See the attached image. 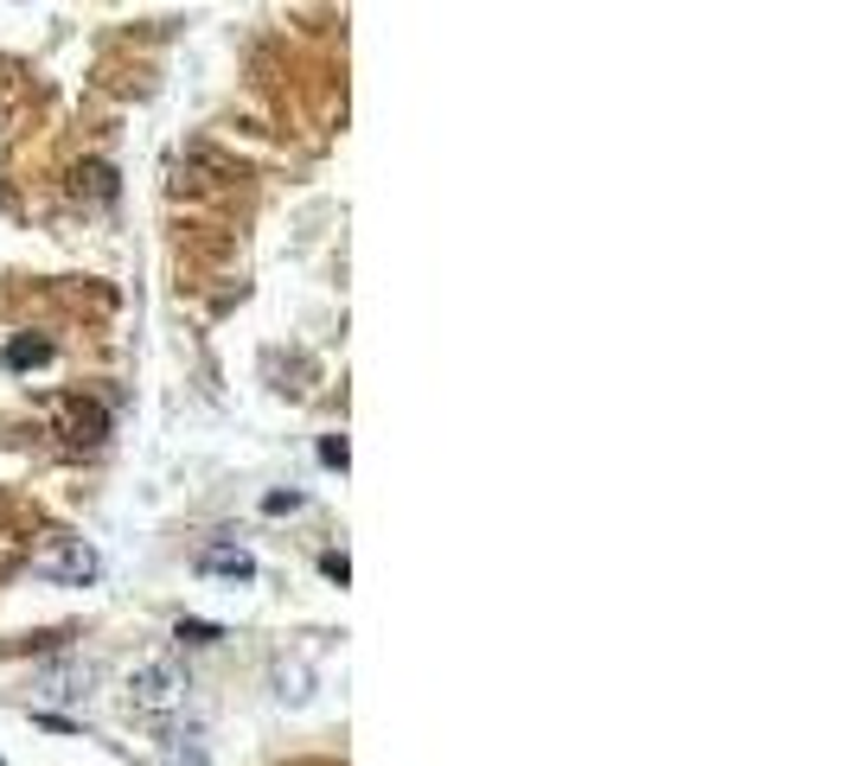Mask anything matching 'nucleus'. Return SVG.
Here are the masks:
<instances>
[{
	"label": "nucleus",
	"instance_id": "obj_1",
	"mask_svg": "<svg viewBox=\"0 0 850 766\" xmlns=\"http://www.w3.org/2000/svg\"><path fill=\"white\" fill-rule=\"evenodd\" d=\"M180 702H185V677L173 664H141L128 677V709H141V716H173Z\"/></svg>",
	"mask_w": 850,
	"mask_h": 766
},
{
	"label": "nucleus",
	"instance_id": "obj_2",
	"mask_svg": "<svg viewBox=\"0 0 850 766\" xmlns=\"http://www.w3.org/2000/svg\"><path fill=\"white\" fill-rule=\"evenodd\" d=\"M38 575H45V582H65V587H83V582L103 575V556H97L90 544H58L45 562H38Z\"/></svg>",
	"mask_w": 850,
	"mask_h": 766
},
{
	"label": "nucleus",
	"instance_id": "obj_3",
	"mask_svg": "<svg viewBox=\"0 0 850 766\" xmlns=\"http://www.w3.org/2000/svg\"><path fill=\"white\" fill-rule=\"evenodd\" d=\"M199 569L205 575H230V582H257V556L250 549H230V544H212L199 556Z\"/></svg>",
	"mask_w": 850,
	"mask_h": 766
},
{
	"label": "nucleus",
	"instance_id": "obj_4",
	"mask_svg": "<svg viewBox=\"0 0 850 766\" xmlns=\"http://www.w3.org/2000/svg\"><path fill=\"white\" fill-rule=\"evenodd\" d=\"M45 358H52L45 339H13V345H7V370H33V365H45Z\"/></svg>",
	"mask_w": 850,
	"mask_h": 766
},
{
	"label": "nucleus",
	"instance_id": "obj_5",
	"mask_svg": "<svg viewBox=\"0 0 850 766\" xmlns=\"http://www.w3.org/2000/svg\"><path fill=\"white\" fill-rule=\"evenodd\" d=\"M173 639H180V645H218L224 632L212 620H180V632H173Z\"/></svg>",
	"mask_w": 850,
	"mask_h": 766
},
{
	"label": "nucleus",
	"instance_id": "obj_6",
	"mask_svg": "<svg viewBox=\"0 0 850 766\" xmlns=\"http://www.w3.org/2000/svg\"><path fill=\"white\" fill-rule=\"evenodd\" d=\"M301 505H307L301 492H269V499H262V511H275V517H282V511H301Z\"/></svg>",
	"mask_w": 850,
	"mask_h": 766
},
{
	"label": "nucleus",
	"instance_id": "obj_7",
	"mask_svg": "<svg viewBox=\"0 0 850 766\" xmlns=\"http://www.w3.org/2000/svg\"><path fill=\"white\" fill-rule=\"evenodd\" d=\"M320 460H327V467H345V441H320Z\"/></svg>",
	"mask_w": 850,
	"mask_h": 766
},
{
	"label": "nucleus",
	"instance_id": "obj_8",
	"mask_svg": "<svg viewBox=\"0 0 850 766\" xmlns=\"http://www.w3.org/2000/svg\"><path fill=\"white\" fill-rule=\"evenodd\" d=\"M0 766H7V761H0Z\"/></svg>",
	"mask_w": 850,
	"mask_h": 766
}]
</instances>
